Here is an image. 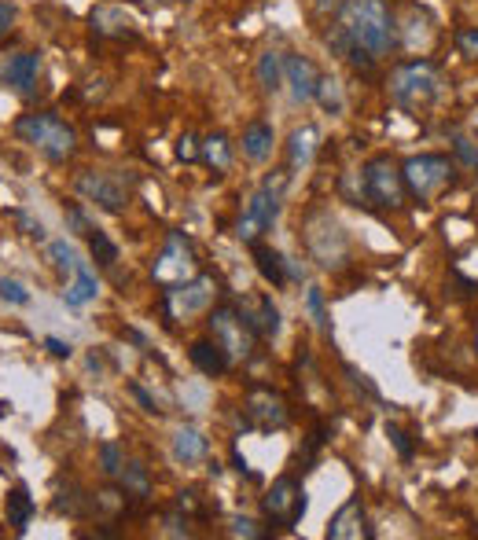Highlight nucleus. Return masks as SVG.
I'll use <instances>...</instances> for the list:
<instances>
[{"instance_id":"e433bc0d","label":"nucleus","mask_w":478,"mask_h":540,"mask_svg":"<svg viewBox=\"0 0 478 540\" xmlns=\"http://www.w3.org/2000/svg\"><path fill=\"white\" fill-rule=\"evenodd\" d=\"M456 52H460L464 59H478V26L456 30Z\"/></svg>"},{"instance_id":"7c9ffc66","label":"nucleus","mask_w":478,"mask_h":540,"mask_svg":"<svg viewBox=\"0 0 478 540\" xmlns=\"http://www.w3.org/2000/svg\"><path fill=\"white\" fill-rule=\"evenodd\" d=\"M317 100H320V107L328 114H342L346 111V96H342V85L335 78H320V89H317Z\"/></svg>"},{"instance_id":"37998d69","label":"nucleus","mask_w":478,"mask_h":540,"mask_svg":"<svg viewBox=\"0 0 478 540\" xmlns=\"http://www.w3.org/2000/svg\"><path fill=\"white\" fill-rule=\"evenodd\" d=\"M166 537H192V529H188V518H177V515H170L166 518Z\"/></svg>"},{"instance_id":"20e7f679","label":"nucleus","mask_w":478,"mask_h":540,"mask_svg":"<svg viewBox=\"0 0 478 540\" xmlns=\"http://www.w3.org/2000/svg\"><path fill=\"white\" fill-rule=\"evenodd\" d=\"M287 180H291L287 169H273V173L262 180V188L247 199V206H243V214H239V221H236V236L243 239V243H251L254 247L258 236L276 225L280 203H284V192H287Z\"/></svg>"},{"instance_id":"de8ad7c7","label":"nucleus","mask_w":478,"mask_h":540,"mask_svg":"<svg viewBox=\"0 0 478 540\" xmlns=\"http://www.w3.org/2000/svg\"><path fill=\"white\" fill-rule=\"evenodd\" d=\"M342 4H346V0H317V12H324V15H328V12H339Z\"/></svg>"},{"instance_id":"f03ea898","label":"nucleus","mask_w":478,"mask_h":540,"mask_svg":"<svg viewBox=\"0 0 478 540\" xmlns=\"http://www.w3.org/2000/svg\"><path fill=\"white\" fill-rule=\"evenodd\" d=\"M390 103L405 114H423L431 111L434 103L442 100V70L431 59H409L398 63L387 78Z\"/></svg>"},{"instance_id":"dca6fc26","label":"nucleus","mask_w":478,"mask_h":540,"mask_svg":"<svg viewBox=\"0 0 478 540\" xmlns=\"http://www.w3.org/2000/svg\"><path fill=\"white\" fill-rule=\"evenodd\" d=\"M320 151V129L313 122L298 125V129H291V136H287V166L291 169H309L313 166V158H317Z\"/></svg>"},{"instance_id":"72a5a7b5","label":"nucleus","mask_w":478,"mask_h":540,"mask_svg":"<svg viewBox=\"0 0 478 540\" xmlns=\"http://www.w3.org/2000/svg\"><path fill=\"white\" fill-rule=\"evenodd\" d=\"M48 254H52V261H56L63 272H78V250L70 247L67 239H56V243H48Z\"/></svg>"},{"instance_id":"c03bdc74","label":"nucleus","mask_w":478,"mask_h":540,"mask_svg":"<svg viewBox=\"0 0 478 540\" xmlns=\"http://www.w3.org/2000/svg\"><path fill=\"white\" fill-rule=\"evenodd\" d=\"M45 349L52 353V357H70V353H74V349H70V342H63V338H52V335L45 338Z\"/></svg>"},{"instance_id":"2eb2a0df","label":"nucleus","mask_w":478,"mask_h":540,"mask_svg":"<svg viewBox=\"0 0 478 540\" xmlns=\"http://www.w3.org/2000/svg\"><path fill=\"white\" fill-rule=\"evenodd\" d=\"M372 537H376V529L368 522L361 496H350V500L331 515L328 540H372Z\"/></svg>"},{"instance_id":"79ce46f5","label":"nucleus","mask_w":478,"mask_h":540,"mask_svg":"<svg viewBox=\"0 0 478 540\" xmlns=\"http://www.w3.org/2000/svg\"><path fill=\"white\" fill-rule=\"evenodd\" d=\"M67 225L74 228V232H81V236H89V232H92L89 221H85V214H81L78 206H67Z\"/></svg>"},{"instance_id":"5701e85b","label":"nucleus","mask_w":478,"mask_h":540,"mask_svg":"<svg viewBox=\"0 0 478 540\" xmlns=\"http://www.w3.org/2000/svg\"><path fill=\"white\" fill-rule=\"evenodd\" d=\"M96 294H100V283H96V276H92V269L81 261L78 272H74V280L67 283V291H63V302L70 305V309H81V305L96 302Z\"/></svg>"},{"instance_id":"cd10ccee","label":"nucleus","mask_w":478,"mask_h":540,"mask_svg":"<svg viewBox=\"0 0 478 540\" xmlns=\"http://www.w3.org/2000/svg\"><path fill=\"white\" fill-rule=\"evenodd\" d=\"M199 158H203L206 166L214 169V173H225L228 166H232V144H228L225 136L214 133L203 140V151H199Z\"/></svg>"},{"instance_id":"a878e982","label":"nucleus","mask_w":478,"mask_h":540,"mask_svg":"<svg viewBox=\"0 0 478 540\" xmlns=\"http://www.w3.org/2000/svg\"><path fill=\"white\" fill-rule=\"evenodd\" d=\"M254 265H258V272H262L265 283H273V287H284V283H287L284 254H276L273 247H262V243H254Z\"/></svg>"},{"instance_id":"ea45409f","label":"nucleus","mask_w":478,"mask_h":540,"mask_svg":"<svg viewBox=\"0 0 478 540\" xmlns=\"http://www.w3.org/2000/svg\"><path fill=\"white\" fill-rule=\"evenodd\" d=\"M15 221H19V228H23L30 239H45V228H41V221H34L30 214H23V210H19V214H15Z\"/></svg>"},{"instance_id":"4468645a","label":"nucleus","mask_w":478,"mask_h":540,"mask_svg":"<svg viewBox=\"0 0 478 540\" xmlns=\"http://www.w3.org/2000/svg\"><path fill=\"white\" fill-rule=\"evenodd\" d=\"M320 74L317 63L309 56H295V52H287L284 56V85L291 92V100L295 103H309L317 100V89H320Z\"/></svg>"},{"instance_id":"6ab92c4d","label":"nucleus","mask_w":478,"mask_h":540,"mask_svg":"<svg viewBox=\"0 0 478 540\" xmlns=\"http://www.w3.org/2000/svg\"><path fill=\"white\" fill-rule=\"evenodd\" d=\"M92 30L100 37H114V41H122V37H133V19L126 15V8H114V4H103L92 12Z\"/></svg>"},{"instance_id":"a18cd8bd","label":"nucleus","mask_w":478,"mask_h":540,"mask_svg":"<svg viewBox=\"0 0 478 540\" xmlns=\"http://www.w3.org/2000/svg\"><path fill=\"white\" fill-rule=\"evenodd\" d=\"M12 26H15V8L12 4H0V37L8 34Z\"/></svg>"},{"instance_id":"f8f14e48","label":"nucleus","mask_w":478,"mask_h":540,"mask_svg":"<svg viewBox=\"0 0 478 540\" xmlns=\"http://www.w3.org/2000/svg\"><path fill=\"white\" fill-rule=\"evenodd\" d=\"M265 518L276 526H295L298 518L306 515V489L298 485V478H276L269 496L262 500Z\"/></svg>"},{"instance_id":"6e6552de","label":"nucleus","mask_w":478,"mask_h":540,"mask_svg":"<svg viewBox=\"0 0 478 540\" xmlns=\"http://www.w3.org/2000/svg\"><path fill=\"white\" fill-rule=\"evenodd\" d=\"M206 324H210V338H214L217 346L225 349L232 360H247L254 353L258 335L251 331V324L243 320L239 309H232V305H217Z\"/></svg>"},{"instance_id":"9d476101","label":"nucleus","mask_w":478,"mask_h":540,"mask_svg":"<svg viewBox=\"0 0 478 540\" xmlns=\"http://www.w3.org/2000/svg\"><path fill=\"white\" fill-rule=\"evenodd\" d=\"M74 192L81 199H89V203L103 206L107 214H118V210H126L129 203V188L122 177H114L111 169H81L78 180H74Z\"/></svg>"},{"instance_id":"58836bf2","label":"nucleus","mask_w":478,"mask_h":540,"mask_svg":"<svg viewBox=\"0 0 478 540\" xmlns=\"http://www.w3.org/2000/svg\"><path fill=\"white\" fill-rule=\"evenodd\" d=\"M199 151H203V144H199L195 136H181V140H177V158H184V162H195Z\"/></svg>"},{"instance_id":"a211bd4d","label":"nucleus","mask_w":478,"mask_h":540,"mask_svg":"<svg viewBox=\"0 0 478 540\" xmlns=\"http://www.w3.org/2000/svg\"><path fill=\"white\" fill-rule=\"evenodd\" d=\"M239 313H243V320L251 324V331L258 338H276V335H280V309L273 305V298H269V294L254 298V302L243 305Z\"/></svg>"},{"instance_id":"393cba45","label":"nucleus","mask_w":478,"mask_h":540,"mask_svg":"<svg viewBox=\"0 0 478 540\" xmlns=\"http://www.w3.org/2000/svg\"><path fill=\"white\" fill-rule=\"evenodd\" d=\"M34 511L37 504H34V496H30V489H26V485H15L12 493H8V526H12L15 533H26Z\"/></svg>"},{"instance_id":"f704fd0d","label":"nucleus","mask_w":478,"mask_h":540,"mask_svg":"<svg viewBox=\"0 0 478 540\" xmlns=\"http://www.w3.org/2000/svg\"><path fill=\"white\" fill-rule=\"evenodd\" d=\"M228 537L258 540V537H269V529H265L262 522H254V518H232V522H228Z\"/></svg>"},{"instance_id":"9b49d317","label":"nucleus","mask_w":478,"mask_h":540,"mask_svg":"<svg viewBox=\"0 0 478 540\" xmlns=\"http://www.w3.org/2000/svg\"><path fill=\"white\" fill-rule=\"evenodd\" d=\"M217 294V283L214 276H192L188 283H181V287H173V291H162V313L173 320H184V316H195L203 313L206 305L214 302Z\"/></svg>"},{"instance_id":"c85d7f7f","label":"nucleus","mask_w":478,"mask_h":540,"mask_svg":"<svg viewBox=\"0 0 478 540\" xmlns=\"http://www.w3.org/2000/svg\"><path fill=\"white\" fill-rule=\"evenodd\" d=\"M122 489H126V496H133V500L151 496L148 467H144V463H126V467H122Z\"/></svg>"},{"instance_id":"0eeeda50","label":"nucleus","mask_w":478,"mask_h":540,"mask_svg":"<svg viewBox=\"0 0 478 540\" xmlns=\"http://www.w3.org/2000/svg\"><path fill=\"white\" fill-rule=\"evenodd\" d=\"M365 195L368 203L379 206V210H401L405 199H409V188H405V177H401V166L390 155H376L368 158L365 169Z\"/></svg>"},{"instance_id":"49530a36","label":"nucleus","mask_w":478,"mask_h":540,"mask_svg":"<svg viewBox=\"0 0 478 540\" xmlns=\"http://www.w3.org/2000/svg\"><path fill=\"white\" fill-rule=\"evenodd\" d=\"M129 394H133V397H137V401H140V405H144V412H159V405H155V401H151V394H148V390H140L137 383L129 386Z\"/></svg>"},{"instance_id":"c9c22d12","label":"nucleus","mask_w":478,"mask_h":540,"mask_svg":"<svg viewBox=\"0 0 478 540\" xmlns=\"http://www.w3.org/2000/svg\"><path fill=\"white\" fill-rule=\"evenodd\" d=\"M453 155L456 162H464L467 169H478V144L467 136H453Z\"/></svg>"},{"instance_id":"412c9836","label":"nucleus","mask_w":478,"mask_h":540,"mask_svg":"<svg viewBox=\"0 0 478 540\" xmlns=\"http://www.w3.org/2000/svg\"><path fill=\"white\" fill-rule=\"evenodd\" d=\"M206 452H210V445H206L203 430L181 427L177 434H173V460L184 463V467H188V463L206 460Z\"/></svg>"},{"instance_id":"ddd939ff","label":"nucleus","mask_w":478,"mask_h":540,"mask_svg":"<svg viewBox=\"0 0 478 540\" xmlns=\"http://www.w3.org/2000/svg\"><path fill=\"white\" fill-rule=\"evenodd\" d=\"M243 412H247V427L254 430H284L291 412H287V401L269 386H251V394L243 401Z\"/></svg>"},{"instance_id":"c756f323","label":"nucleus","mask_w":478,"mask_h":540,"mask_svg":"<svg viewBox=\"0 0 478 540\" xmlns=\"http://www.w3.org/2000/svg\"><path fill=\"white\" fill-rule=\"evenodd\" d=\"M89 250H92V258H96V265H103V269H111L114 261H118V243H114L107 232H89Z\"/></svg>"},{"instance_id":"4c0bfd02","label":"nucleus","mask_w":478,"mask_h":540,"mask_svg":"<svg viewBox=\"0 0 478 540\" xmlns=\"http://www.w3.org/2000/svg\"><path fill=\"white\" fill-rule=\"evenodd\" d=\"M0 298L12 305H30V291L19 280H0Z\"/></svg>"},{"instance_id":"f257e3e1","label":"nucleus","mask_w":478,"mask_h":540,"mask_svg":"<svg viewBox=\"0 0 478 540\" xmlns=\"http://www.w3.org/2000/svg\"><path fill=\"white\" fill-rule=\"evenodd\" d=\"M335 15H339L335 23L350 34L353 45L372 52L376 59L401 48V26L390 0H346Z\"/></svg>"},{"instance_id":"39448f33","label":"nucleus","mask_w":478,"mask_h":540,"mask_svg":"<svg viewBox=\"0 0 478 540\" xmlns=\"http://www.w3.org/2000/svg\"><path fill=\"white\" fill-rule=\"evenodd\" d=\"M302 243L320 269H346V261H350V239L328 210H309Z\"/></svg>"},{"instance_id":"f3484780","label":"nucleus","mask_w":478,"mask_h":540,"mask_svg":"<svg viewBox=\"0 0 478 540\" xmlns=\"http://www.w3.org/2000/svg\"><path fill=\"white\" fill-rule=\"evenodd\" d=\"M37 74H41V56L37 52H15L4 67V81L12 85L19 96H30L37 85Z\"/></svg>"},{"instance_id":"09e8293b","label":"nucleus","mask_w":478,"mask_h":540,"mask_svg":"<svg viewBox=\"0 0 478 540\" xmlns=\"http://www.w3.org/2000/svg\"><path fill=\"white\" fill-rule=\"evenodd\" d=\"M475 353H478V331H475Z\"/></svg>"},{"instance_id":"b1692460","label":"nucleus","mask_w":478,"mask_h":540,"mask_svg":"<svg viewBox=\"0 0 478 540\" xmlns=\"http://www.w3.org/2000/svg\"><path fill=\"white\" fill-rule=\"evenodd\" d=\"M284 56H287V52H280V48H269V52H262V56H258L254 78H258L262 92H280V89H284Z\"/></svg>"},{"instance_id":"7ed1b4c3","label":"nucleus","mask_w":478,"mask_h":540,"mask_svg":"<svg viewBox=\"0 0 478 540\" xmlns=\"http://www.w3.org/2000/svg\"><path fill=\"white\" fill-rule=\"evenodd\" d=\"M15 136H19L23 144L37 147V151L45 158H52V162H67V158L78 151V133H74V125H67L52 111L23 114V118L15 122Z\"/></svg>"},{"instance_id":"4be33fe9","label":"nucleus","mask_w":478,"mask_h":540,"mask_svg":"<svg viewBox=\"0 0 478 540\" xmlns=\"http://www.w3.org/2000/svg\"><path fill=\"white\" fill-rule=\"evenodd\" d=\"M273 144L276 133L269 122H251L243 129V155L251 158V162H265V158L273 155Z\"/></svg>"},{"instance_id":"2f4dec72","label":"nucleus","mask_w":478,"mask_h":540,"mask_svg":"<svg viewBox=\"0 0 478 540\" xmlns=\"http://www.w3.org/2000/svg\"><path fill=\"white\" fill-rule=\"evenodd\" d=\"M122 467H126V452H122V445H118V441H103L100 445V471L107 474V478H118Z\"/></svg>"},{"instance_id":"bb28decb","label":"nucleus","mask_w":478,"mask_h":540,"mask_svg":"<svg viewBox=\"0 0 478 540\" xmlns=\"http://www.w3.org/2000/svg\"><path fill=\"white\" fill-rule=\"evenodd\" d=\"M405 34H401V45L405 48H427L434 41V23L427 12H412L409 15V26H401Z\"/></svg>"},{"instance_id":"a19ab883","label":"nucleus","mask_w":478,"mask_h":540,"mask_svg":"<svg viewBox=\"0 0 478 540\" xmlns=\"http://www.w3.org/2000/svg\"><path fill=\"white\" fill-rule=\"evenodd\" d=\"M387 438L394 441V449H398L401 460H409V456H412V445H409V438H405V430L390 427V430H387Z\"/></svg>"},{"instance_id":"aec40b11","label":"nucleus","mask_w":478,"mask_h":540,"mask_svg":"<svg viewBox=\"0 0 478 540\" xmlns=\"http://www.w3.org/2000/svg\"><path fill=\"white\" fill-rule=\"evenodd\" d=\"M188 357H192V364L199 368L203 375H225L228 368H232V357H228L225 349L217 346L214 338L210 342H192V349H188Z\"/></svg>"},{"instance_id":"8fccbe9b","label":"nucleus","mask_w":478,"mask_h":540,"mask_svg":"<svg viewBox=\"0 0 478 540\" xmlns=\"http://www.w3.org/2000/svg\"><path fill=\"white\" fill-rule=\"evenodd\" d=\"M148 4H151V0H148Z\"/></svg>"},{"instance_id":"1a4fd4ad","label":"nucleus","mask_w":478,"mask_h":540,"mask_svg":"<svg viewBox=\"0 0 478 540\" xmlns=\"http://www.w3.org/2000/svg\"><path fill=\"white\" fill-rule=\"evenodd\" d=\"M195 272V250L188 243L184 232H170L166 239V247H162L159 261H155V269H151V280L159 283L162 291H173V287H181V283L192 280Z\"/></svg>"},{"instance_id":"423d86ee","label":"nucleus","mask_w":478,"mask_h":540,"mask_svg":"<svg viewBox=\"0 0 478 540\" xmlns=\"http://www.w3.org/2000/svg\"><path fill=\"white\" fill-rule=\"evenodd\" d=\"M405 188L416 203H434L442 192L456 184V158L449 155H412L401 166Z\"/></svg>"},{"instance_id":"473e14b6","label":"nucleus","mask_w":478,"mask_h":540,"mask_svg":"<svg viewBox=\"0 0 478 540\" xmlns=\"http://www.w3.org/2000/svg\"><path fill=\"white\" fill-rule=\"evenodd\" d=\"M306 309H309V316H313V324L328 335L331 320H328V305H324V291H320V287H309L306 291Z\"/></svg>"}]
</instances>
